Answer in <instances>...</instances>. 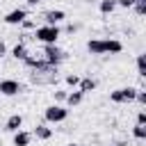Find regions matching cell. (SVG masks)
I'll return each mask as SVG.
<instances>
[{"label": "cell", "mask_w": 146, "mask_h": 146, "mask_svg": "<svg viewBox=\"0 0 146 146\" xmlns=\"http://www.w3.org/2000/svg\"><path fill=\"white\" fill-rule=\"evenodd\" d=\"M87 50L91 55H119L123 50V43L119 39H89Z\"/></svg>", "instance_id": "6da1fadb"}, {"label": "cell", "mask_w": 146, "mask_h": 146, "mask_svg": "<svg viewBox=\"0 0 146 146\" xmlns=\"http://www.w3.org/2000/svg\"><path fill=\"white\" fill-rule=\"evenodd\" d=\"M59 34H62L59 25H39V27H34V39H36L39 43H43V46L57 43Z\"/></svg>", "instance_id": "7a4b0ae2"}, {"label": "cell", "mask_w": 146, "mask_h": 146, "mask_svg": "<svg viewBox=\"0 0 146 146\" xmlns=\"http://www.w3.org/2000/svg\"><path fill=\"white\" fill-rule=\"evenodd\" d=\"M64 57H66V52L57 46V43H48V46H43V62L46 64H50V66H59L62 62H64Z\"/></svg>", "instance_id": "3957f363"}, {"label": "cell", "mask_w": 146, "mask_h": 146, "mask_svg": "<svg viewBox=\"0 0 146 146\" xmlns=\"http://www.w3.org/2000/svg\"><path fill=\"white\" fill-rule=\"evenodd\" d=\"M135 96H137V87H119L110 94V100L119 103V105H125V103H132Z\"/></svg>", "instance_id": "277c9868"}, {"label": "cell", "mask_w": 146, "mask_h": 146, "mask_svg": "<svg viewBox=\"0 0 146 146\" xmlns=\"http://www.w3.org/2000/svg\"><path fill=\"white\" fill-rule=\"evenodd\" d=\"M43 116H46L48 123H62V121H66L68 110H66L64 105H48L46 112H43Z\"/></svg>", "instance_id": "5b68a950"}, {"label": "cell", "mask_w": 146, "mask_h": 146, "mask_svg": "<svg viewBox=\"0 0 146 146\" xmlns=\"http://www.w3.org/2000/svg\"><path fill=\"white\" fill-rule=\"evenodd\" d=\"M25 18H27V9H23V7H16L9 14H5V23L7 25H21Z\"/></svg>", "instance_id": "8992f818"}, {"label": "cell", "mask_w": 146, "mask_h": 146, "mask_svg": "<svg viewBox=\"0 0 146 146\" xmlns=\"http://www.w3.org/2000/svg\"><path fill=\"white\" fill-rule=\"evenodd\" d=\"M21 82L18 80H0V94L2 96H16L21 91Z\"/></svg>", "instance_id": "52a82bcc"}, {"label": "cell", "mask_w": 146, "mask_h": 146, "mask_svg": "<svg viewBox=\"0 0 146 146\" xmlns=\"http://www.w3.org/2000/svg\"><path fill=\"white\" fill-rule=\"evenodd\" d=\"M64 18H66V14H64L62 9H48V11L43 14V21H46V25H59Z\"/></svg>", "instance_id": "ba28073f"}, {"label": "cell", "mask_w": 146, "mask_h": 146, "mask_svg": "<svg viewBox=\"0 0 146 146\" xmlns=\"http://www.w3.org/2000/svg\"><path fill=\"white\" fill-rule=\"evenodd\" d=\"M32 137H36V139H41V141H48V139L52 137V130H50L46 123H36L34 130H32Z\"/></svg>", "instance_id": "9c48e42d"}, {"label": "cell", "mask_w": 146, "mask_h": 146, "mask_svg": "<svg viewBox=\"0 0 146 146\" xmlns=\"http://www.w3.org/2000/svg\"><path fill=\"white\" fill-rule=\"evenodd\" d=\"M21 128H23V116L21 114H11L7 119V123H5V130L7 132H18Z\"/></svg>", "instance_id": "30bf717a"}, {"label": "cell", "mask_w": 146, "mask_h": 146, "mask_svg": "<svg viewBox=\"0 0 146 146\" xmlns=\"http://www.w3.org/2000/svg\"><path fill=\"white\" fill-rule=\"evenodd\" d=\"M30 141H32V132H25V130L14 132V146H30Z\"/></svg>", "instance_id": "8fae6325"}, {"label": "cell", "mask_w": 146, "mask_h": 146, "mask_svg": "<svg viewBox=\"0 0 146 146\" xmlns=\"http://www.w3.org/2000/svg\"><path fill=\"white\" fill-rule=\"evenodd\" d=\"M27 55H30V52H27V46H25L23 41H21V43H16V46L11 48V57H14V59H18V62H23Z\"/></svg>", "instance_id": "7c38bea8"}, {"label": "cell", "mask_w": 146, "mask_h": 146, "mask_svg": "<svg viewBox=\"0 0 146 146\" xmlns=\"http://www.w3.org/2000/svg\"><path fill=\"white\" fill-rule=\"evenodd\" d=\"M94 89H96V80H94V78H80L78 91H82V94H89V91H94Z\"/></svg>", "instance_id": "4fadbf2b"}, {"label": "cell", "mask_w": 146, "mask_h": 146, "mask_svg": "<svg viewBox=\"0 0 146 146\" xmlns=\"http://www.w3.org/2000/svg\"><path fill=\"white\" fill-rule=\"evenodd\" d=\"M82 98H84V94H82V91H78V89H75V91H68V94H66V105L75 107V105H80V103H82Z\"/></svg>", "instance_id": "5bb4252c"}, {"label": "cell", "mask_w": 146, "mask_h": 146, "mask_svg": "<svg viewBox=\"0 0 146 146\" xmlns=\"http://www.w3.org/2000/svg\"><path fill=\"white\" fill-rule=\"evenodd\" d=\"M98 9H100V14H103V16H107V14H112V11L116 9V0H100Z\"/></svg>", "instance_id": "9a60e30c"}, {"label": "cell", "mask_w": 146, "mask_h": 146, "mask_svg": "<svg viewBox=\"0 0 146 146\" xmlns=\"http://www.w3.org/2000/svg\"><path fill=\"white\" fill-rule=\"evenodd\" d=\"M137 73L141 78L146 75V59H144V55H137Z\"/></svg>", "instance_id": "2e32d148"}, {"label": "cell", "mask_w": 146, "mask_h": 146, "mask_svg": "<svg viewBox=\"0 0 146 146\" xmlns=\"http://www.w3.org/2000/svg\"><path fill=\"white\" fill-rule=\"evenodd\" d=\"M132 137L135 139H146V125H135L132 128Z\"/></svg>", "instance_id": "e0dca14e"}, {"label": "cell", "mask_w": 146, "mask_h": 146, "mask_svg": "<svg viewBox=\"0 0 146 146\" xmlns=\"http://www.w3.org/2000/svg\"><path fill=\"white\" fill-rule=\"evenodd\" d=\"M66 84L75 89V87L80 84V75H73V73H71V75H66Z\"/></svg>", "instance_id": "ac0fdd59"}, {"label": "cell", "mask_w": 146, "mask_h": 146, "mask_svg": "<svg viewBox=\"0 0 146 146\" xmlns=\"http://www.w3.org/2000/svg\"><path fill=\"white\" fill-rule=\"evenodd\" d=\"M135 100H137V103L144 107V105H146V91H144V89H137V96H135Z\"/></svg>", "instance_id": "d6986e66"}, {"label": "cell", "mask_w": 146, "mask_h": 146, "mask_svg": "<svg viewBox=\"0 0 146 146\" xmlns=\"http://www.w3.org/2000/svg\"><path fill=\"white\" fill-rule=\"evenodd\" d=\"M132 7H135V11H137L139 16H144V14H146V2H135Z\"/></svg>", "instance_id": "ffe728a7"}, {"label": "cell", "mask_w": 146, "mask_h": 146, "mask_svg": "<svg viewBox=\"0 0 146 146\" xmlns=\"http://www.w3.org/2000/svg\"><path fill=\"white\" fill-rule=\"evenodd\" d=\"M21 27H23V30H34V27H36V23H34V21H30V18H25V21L21 23Z\"/></svg>", "instance_id": "44dd1931"}, {"label": "cell", "mask_w": 146, "mask_h": 146, "mask_svg": "<svg viewBox=\"0 0 146 146\" xmlns=\"http://www.w3.org/2000/svg\"><path fill=\"white\" fill-rule=\"evenodd\" d=\"M135 5V0H116V7H123V9H130Z\"/></svg>", "instance_id": "7402d4cb"}, {"label": "cell", "mask_w": 146, "mask_h": 146, "mask_svg": "<svg viewBox=\"0 0 146 146\" xmlns=\"http://www.w3.org/2000/svg\"><path fill=\"white\" fill-rule=\"evenodd\" d=\"M66 94H68V91H62V89H57V91H55V100L64 103V100H66Z\"/></svg>", "instance_id": "603a6c76"}, {"label": "cell", "mask_w": 146, "mask_h": 146, "mask_svg": "<svg viewBox=\"0 0 146 146\" xmlns=\"http://www.w3.org/2000/svg\"><path fill=\"white\" fill-rule=\"evenodd\" d=\"M137 125H146V112H137Z\"/></svg>", "instance_id": "cb8c5ba5"}, {"label": "cell", "mask_w": 146, "mask_h": 146, "mask_svg": "<svg viewBox=\"0 0 146 146\" xmlns=\"http://www.w3.org/2000/svg\"><path fill=\"white\" fill-rule=\"evenodd\" d=\"M78 30H80V25H75V23H71V25L66 27V32H71V34H73V32H78Z\"/></svg>", "instance_id": "d4e9b609"}, {"label": "cell", "mask_w": 146, "mask_h": 146, "mask_svg": "<svg viewBox=\"0 0 146 146\" xmlns=\"http://www.w3.org/2000/svg\"><path fill=\"white\" fill-rule=\"evenodd\" d=\"M25 2H27V7H36L41 0H25Z\"/></svg>", "instance_id": "484cf974"}, {"label": "cell", "mask_w": 146, "mask_h": 146, "mask_svg": "<svg viewBox=\"0 0 146 146\" xmlns=\"http://www.w3.org/2000/svg\"><path fill=\"white\" fill-rule=\"evenodd\" d=\"M5 52H7V46H5V43H2V41H0V57H2V55H5Z\"/></svg>", "instance_id": "4316f807"}, {"label": "cell", "mask_w": 146, "mask_h": 146, "mask_svg": "<svg viewBox=\"0 0 146 146\" xmlns=\"http://www.w3.org/2000/svg\"><path fill=\"white\" fill-rule=\"evenodd\" d=\"M66 146H80V144H75V141H71V144H66Z\"/></svg>", "instance_id": "83f0119b"}, {"label": "cell", "mask_w": 146, "mask_h": 146, "mask_svg": "<svg viewBox=\"0 0 146 146\" xmlns=\"http://www.w3.org/2000/svg\"><path fill=\"white\" fill-rule=\"evenodd\" d=\"M87 2H96V0H87Z\"/></svg>", "instance_id": "f1b7e54d"}, {"label": "cell", "mask_w": 146, "mask_h": 146, "mask_svg": "<svg viewBox=\"0 0 146 146\" xmlns=\"http://www.w3.org/2000/svg\"><path fill=\"white\" fill-rule=\"evenodd\" d=\"M114 146H123V144H114Z\"/></svg>", "instance_id": "f546056e"}]
</instances>
